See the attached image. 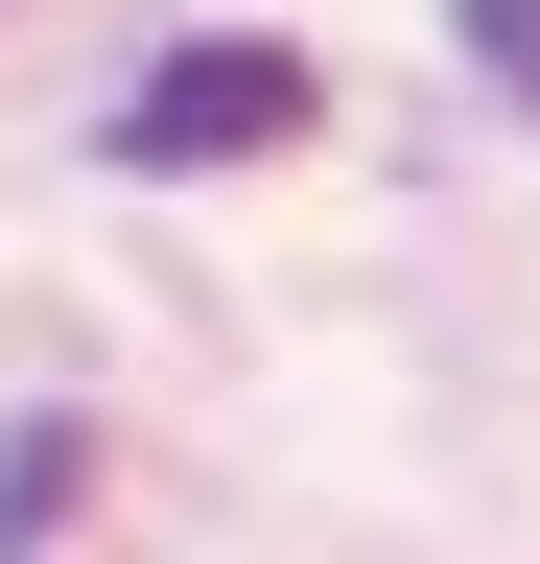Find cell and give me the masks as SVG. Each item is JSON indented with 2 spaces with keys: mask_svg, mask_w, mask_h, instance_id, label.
I'll return each mask as SVG.
<instances>
[{
  "mask_svg": "<svg viewBox=\"0 0 540 564\" xmlns=\"http://www.w3.org/2000/svg\"><path fill=\"white\" fill-rule=\"evenodd\" d=\"M306 118H329V70H306L283 24H212V47H165V70H142V95H118L95 141H118L142 188H212V165H283Z\"/></svg>",
  "mask_w": 540,
  "mask_h": 564,
  "instance_id": "6da1fadb",
  "label": "cell"
},
{
  "mask_svg": "<svg viewBox=\"0 0 540 564\" xmlns=\"http://www.w3.org/2000/svg\"><path fill=\"white\" fill-rule=\"evenodd\" d=\"M71 470H95V423H0V564L71 518Z\"/></svg>",
  "mask_w": 540,
  "mask_h": 564,
  "instance_id": "7a4b0ae2",
  "label": "cell"
},
{
  "mask_svg": "<svg viewBox=\"0 0 540 564\" xmlns=\"http://www.w3.org/2000/svg\"><path fill=\"white\" fill-rule=\"evenodd\" d=\"M447 24H470V70H517V95H540V0H447Z\"/></svg>",
  "mask_w": 540,
  "mask_h": 564,
  "instance_id": "3957f363",
  "label": "cell"
}]
</instances>
